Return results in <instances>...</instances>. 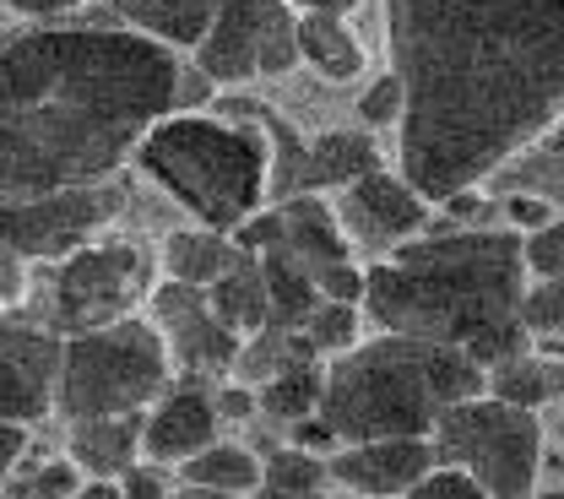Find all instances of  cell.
I'll use <instances>...</instances> for the list:
<instances>
[{"label": "cell", "mask_w": 564, "mask_h": 499, "mask_svg": "<svg viewBox=\"0 0 564 499\" xmlns=\"http://www.w3.org/2000/svg\"><path fill=\"white\" fill-rule=\"evenodd\" d=\"M185 55L98 0L61 28H11L0 50V196L33 202L115 180L174 115Z\"/></svg>", "instance_id": "7a4b0ae2"}, {"label": "cell", "mask_w": 564, "mask_h": 499, "mask_svg": "<svg viewBox=\"0 0 564 499\" xmlns=\"http://www.w3.org/2000/svg\"><path fill=\"white\" fill-rule=\"evenodd\" d=\"M337 499H364V495H337Z\"/></svg>", "instance_id": "ee69618b"}, {"label": "cell", "mask_w": 564, "mask_h": 499, "mask_svg": "<svg viewBox=\"0 0 564 499\" xmlns=\"http://www.w3.org/2000/svg\"><path fill=\"white\" fill-rule=\"evenodd\" d=\"M532 499H564V489H538Z\"/></svg>", "instance_id": "7bdbcfd3"}, {"label": "cell", "mask_w": 564, "mask_h": 499, "mask_svg": "<svg viewBox=\"0 0 564 499\" xmlns=\"http://www.w3.org/2000/svg\"><path fill=\"white\" fill-rule=\"evenodd\" d=\"M521 234L510 228H451L434 213L429 234L408 239L386 261H369L364 315L375 332L462 348L484 369L527 354L521 293H527Z\"/></svg>", "instance_id": "3957f363"}, {"label": "cell", "mask_w": 564, "mask_h": 499, "mask_svg": "<svg viewBox=\"0 0 564 499\" xmlns=\"http://www.w3.org/2000/svg\"><path fill=\"white\" fill-rule=\"evenodd\" d=\"M239 261V245L217 228L202 223H180L158 239V272L163 283H185V288H217L223 272Z\"/></svg>", "instance_id": "d6986e66"}, {"label": "cell", "mask_w": 564, "mask_h": 499, "mask_svg": "<svg viewBox=\"0 0 564 499\" xmlns=\"http://www.w3.org/2000/svg\"><path fill=\"white\" fill-rule=\"evenodd\" d=\"M408 499H489V489H484L473 473H462V467H445V462H440V467H434V473H429Z\"/></svg>", "instance_id": "e575fe53"}, {"label": "cell", "mask_w": 564, "mask_h": 499, "mask_svg": "<svg viewBox=\"0 0 564 499\" xmlns=\"http://www.w3.org/2000/svg\"><path fill=\"white\" fill-rule=\"evenodd\" d=\"M375 169H386L380 163V137H369L364 126H326V131L310 137L299 196H337V191L358 185Z\"/></svg>", "instance_id": "2e32d148"}, {"label": "cell", "mask_w": 564, "mask_h": 499, "mask_svg": "<svg viewBox=\"0 0 564 499\" xmlns=\"http://www.w3.org/2000/svg\"><path fill=\"white\" fill-rule=\"evenodd\" d=\"M299 55L326 87H352L364 76V66H369L364 39L337 11H299Z\"/></svg>", "instance_id": "ffe728a7"}, {"label": "cell", "mask_w": 564, "mask_h": 499, "mask_svg": "<svg viewBox=\"0 0 564 499\" xmlns=\"http://www.w3.org/2000/svg\"><path fill=\"white\" fill-rule=\"evenodd\" d=\"M261 473H267V456L250 445V440H217L202 456H191L185 467H174L180 484H196V489H217V495H239L256 499L261 495Z\"/></svg>", "instance_id": "7402d4cb"}, {"label": "cell", "mask_w": 564, "mask_h": 499, "mask_svg": "<svg viewBox=\"0 0 564 499\" xmlns=\"http://www.w3.org/2000/svg\"><path fill=\"white\" fill-rule=\"evenodd\" d=\"M386 61L408 87L397 174L440 207L564 115V0H386Z\"/></svg>", "instance_id": "6da1fadb"}, {"label": "cell", "mask_w": 564, "mask_h": 499, "mask_svg": "<svg viewBox=\"0 0 564 499\" xmlns=\"http://www.w3.org/2000/svg\"><path fill=\"white\" fill-rule=\"evenodd\" d=\"M489 397L510 402V408H527V413H560L564 408V354L527 348V354L494 364Z\"/></svg>", "instance_id": "44dd1931"}, {"label": "cell", "mask_w": 564, "mask_h": 499, "mask_svg": "<svg viewBox=\"0 0 564 499\" xmlns=\"http://www.w3.org/2000/svg\"><path fill=\"white\" fill-rule=\"evenodd\" d=\"M93 0H6V22L11 28H61V22H76Z\"/></svg>", "instance_id": "d6a6232c"}, {"label": "cell", "mask_w": 564, "mask_h": 499, "mask_svg": "<svg viewBox=\"0 0 564 499\" xmlns=\"http://www.w3.org/2000/svg\"><path fill=\"white\" fill-rule=\"evenodd\" d=\"M293 6H299V11H337V17H348L358 0H293Z\"/></svg>", "instance_id": "f35d334b"}, {"label": "cell", "mask_w": 564, "mask_h": 499, "mask_svg": "<svg viewBox=\"0 0 564 499\" xmlns=\"http://www.w3.org/2000/svg\"><path fill=\"white\" fill-rule=\"evenodd\" d=\"M217 440H223V419H217L212 386L207 380H174L141 419V462L185 467L191 456H202Z\"/></svg>", "instance_id": "4fadbf2b"}, {"label": "cell", "mask_w": 564, "mask_h": 499, "mask_svg": "<svg viewBox=\"0 0 564 499\" xmlns=\"http://www.w3.org/2000/svg\"><path fill=\"white\" fill-rule=\"evenodd\" d=\"M147 321L163 332L169 358H174V375L180 380H234V364L245 337L212 310L207 288H185V283H158L147 299Z\"/></svg>", "instance_id": "30bf717a"}, {"label": "cell", "mask_w": 564, "mask_h": 499, "mask_svg": "<svg viewBox=\"0 0 564 499\" xmlns=\"http://www.w3.org/2000/svg\"><path fill=\"white\" fill-rule=\"evenodd\" d=\"M543 147H554V152H564V115L549 126V137H543Z\"/></svg>", "instance_id": "60d3db41"}, {"label": "cell", "mask_w": 564, "mask_h": 499, "mask_svg": "<svg viewBox=\"0 0 564 499\" xmlns=\"http://www.w3.org/2000/svg\"><path fill=\"white\" fill-rule=\"evenodd\" d=\"M174 358L163 332L141 315L115 326L66 337V369H61V424L70 419H141L169 386Z\"/></svg>", "instance_id": "52a82bcc"}, {"label": "cell", "mask_w": 564, "mask_h": 499, "mask_svg": "<svg viewBox=\"0 0 564 499\" xmlns=\"http://www.w3.org/2000/svg\"><path fill=\"white\" fill-rule=\"evenodd\" d=\"M61 369H66V337L28 321L6 315L0 326V413L6 424L44 429L61 419Z\"/></svg>", "instance_id": "8fae6325"}, {"label": "cell", "mask_w": 564, "mask_h": 499, "mask_svg": "<svg viewBox=\"0 0 564 499\" xmlns=\"http://www.w3.org/2000/svg\"><path fill=\"white\" fill-rule=\"evenodd\" d=\"M543 451H549V419L510 408L499 397H473L451 408L434 429V456L445 467L473 473L489 499H532L543 484Z\"/></svg>", "instance_id": "ba28073f"}, {"label": "cell", "mask_w": 564, "mask_h": 499, "mask_svg": "<svg viewBox=\"0 0 564 499\" xmlns=\"http://www.w3.org/2000/svg\"><path fill=\"white\" fill-rule=\"evenodd\" d=\"M402 115H408V87H402V76L391 72V66L375 72V82H364L358 98H352V126H364L369 137L402 131Z\"/></svg>", "instance_id": "83f0119b"}, {"label": "cell", "mask_w": 564, "mask_h": 499, "mask_svg": "<svg viewBox=\"0 0 564 499\" xmlns=\"http://www.w3.org/2000/svg\"><path fill=\"white\" fill-rule=\"evenodd\" d=\"M141 419H70L61 424V451L82 467V478L120 484L141 462Z\"/></svg>", "instance_id": "e0dca14e"}, {"label": "cell", "mask_w": 564, "mask_h": 499, "mask_svg": "<svg viewBox=\"0 0 564 499\" xmlns=\"http://www.w3.org/2000/svg\"><path fill=\"white\" fill-rule=\"evenodd\" d=\"M321 299H332V304H358V310H364V299H369V267H364V261L332 267V272L321 278Z\"/></svg>", "instance_id": "8d00e7d4"}, {"label": "cell", "mask_w": 564, "mask_h": 499, "mask_svg": "<svg viewBox=\"0 0 564 499\" xmlns=\"http://www.w3.org/2000/svg\"><path fill=\"white\" fill-rule=\"evenodd\" d=\"M115 22H126L131 33H147L180 55H196L202 39L212 33L217 0H98Z\"/></svg>", "instance_id": "ac0fdd59"}, {"label": "cell", "mask_w": 564, "mask_h": 499, "mask_svg": "<svg viewBox=\"0 0 564 499\" xmlns=\"http://www.w3.org/2000/svg\"><path fill=\"white\" fill-rule=\"evenodd\" d=\"M499 207H505V228H510V234H521V239H527V234H538V228H549V223L560 217L543 196H527V191H505V196H499Z\"/></svg>", "instance_id": "d590c367"}, {"label": "cell", "mask_w": 564, "mask_h": 499, "mask_svg": "<svg viewBox=\"0 0 564 499\" xmlns=\"http://www.w3.org/2000/svg\"><path fill=\"white\" fill-rule=\"evenodd\" d=\"M147 185H158L185 223L234 234L239 223L272 207V142L239 115H169L137 152Z\"/></svg>", "instance_id": "5b68a950"}, {"label": "cell", "mask_w": 564, "mask_h": 499, "mask_svg": "<svg viewBox=\"0 0 564 499\" xmlns=\"http://www.w3.org/2000/svg\"><path fill=\"white\" fill-rule=\"evenodd\" d=\"M521 332L532 337V348H554L564 343V283H527L521 293Z\"/></svg>", "instance_id": "f1b7e54d"}, {"label": "cell", "mask_w": 564, "mask_h": 499, "mask_svg": "<svg viewBox=\"0 0 564 499\" xmlns=\"http://www.w3.org/2000/svg\"><path fill=\"white\" fill-rule=\"evenodd\" d=\"M494 196H505V191H527V196H543L554 213L564 217V152L554 147H527L516 163H505L499 174L489 180Z\"/></svg>", "instance_id": "484cf974"}, {"label": "cell", "mask_w": 564, "mask_h": 499, "mask_svg": "<svg viewBox=\"0 0 564 499\" xmlns=\"http://www.w3.org/2000/svg\"><path fill=\"white\" fill-rule=\"evenodd\" d=\"M489 391V369L462 348L375 332L364 348L326 364L321 419L343 445L364 440H434L440 419Z\"/></svg>", "instance_id": "277c9868"}, {"label": "cell", "mask_w": 564, "mask_h": 499, "mask_svg": "<svg viewBox=\"0 0 564 499\" xmlns=\"http://www.w3.org/2000/svg\"><path fill=\"white\" fill-rule=\"evenodd\" d=\"M434 213L445 217L451 228H505V207H499V196L489 185H467V191L445 196Z\"/></svg>", "instance_id": "f546056e"}, {"label": "cell", "mask_w": 564, "mask_h": 499, "mask_svg": "<svg viewBox=\"0 0 564 499\" xmlns=\"http://www.w3.org/2000/svg\"><path fill=\"white\" fill-rule=\"evenodd\" d=\"M261 397V429L272 434H288L304 419H321V402H326V364H304L293 375H278L267 386H256Z\"/></svg>", "instance_id": "cb8c5ba5"}, {"label": "cell", "mask_w": 564, "mask_h": 499, "mask_svg": "<svg viewBox=\"0 0 564 499\" xmlns=\"http://www.w3.org/2000/svg\"><path fill=\"white\" fill-rule=\"evenodd\" d=\"M158 283H163L158 239L141 228H120L55 267H33V293L17 315H28L61 337H82V332L115 326L126 315H141Z\"/></svg>", "instance_id": "8992f818"}, {"label": "cell", "mask_w": 564, "mask_h": 499, "mask_svg": "<svg viewBox=\"0 0 564 499\" xmlns=\"http://www.w3.org/2000/svg\"><path fill=\"white\" fill-rule=\"evenodd\" d=\"M521 261H527V278L532 283H549V278L564 283V217H554L549 228H538V234L521 239Z\"/></svg>", "instance_id": "4dcf8cb0"}, {"label": "cell", "mask_w": 564, "mask_h": 499, "mask_svg": "<svg viewBox=\"0 0 564 499\" xmlns=\"http://www.w3.org/2000/svg\"><path fill=\"white\" fill-rule=\"evenodd\" d=\"M212 402H217L223 429H256L261 424V397H256V386H245V380H217V386H212Z\"/></svg>", "instance_id": "1f68e13d"}, {"label": "cell", "mask_w": 564, "mask_h": 499, "mask_svg": "<svg viewBox=\"0 0 564 499\" xmlns=\"http://www.w3.org/2000/svg\"><path fill=\"white\" fill-rule=\"evenodd\" d=\"M337 217H343V234L352 239L358 261H386L391 250H402L408 239L429 234L434 223V202H423L419 191L397 174V169H375L364 174L358 185L337 191Z\"/></svg>", "instance_id": "7c38bea8"}, {"label": "cell", "mask_w": 564, "mask_h": 499, "mask_svg": "<svg viewBox=\"0 0 564 499\" xmlns=\"http://www.w3.org/2000/svg\"><path fill=\"white\" fill-rule=\"evenodd\" d=\"M223 93H250V82H288L299 55V6L293 0H217L212 33L191 55Z\"/></svg>", "instance_id": "9c48e42d"}, {"label": "cell", "mask_w": 564, "mask_h": 499, "mask_svg": "<svg viewBox=\"0 0 564 499\" xmlns=\"http://www.w3.org/2000/svg\"><path fill=\"white\" fill-rule=\"evenodd\" d=\"M174 489H180V478H169V467H158V462H137L120 478V495L126 499H174Z\"/></svg>", "instance_id": "74e56055"}, {"label": "cell", "mask_w": 564, "mask_h": 499, "mask_svg": "<svg viewBox=\"0 0 564 499\" xmlns=\"http://www.w3.org/2000/svg\"><path fill=\"white\" fill-rule=\"evenodd\" d=\"M549 440H554V445H564V408L549 419Z\"/></svg>", "instance_id": "b9f144b4"}, {"label": "cell", "mask_w": 564, "mask_h": 499, "mask_svg": "<svg viewBox=\"0 0 564 499\" xmlns=\"http://www.w3.org/2000/svg\"><path fill=\"white\" fill-rule=\"evenodd\" d=\"M174 499H239V495H217V489H196V484H180Z\"/></svg>", "instance_id": "ab89813d"}, {"label": "cell", "mask_w": 564, "mask_h": 499, "mask_svg": "<svg viewBox=\"0 0 564 499\" xmlns=\"http://www.w3.org/2000/svg\"><path fill=\"white\" fill-rule=\"evenodd\" d=\"M434 467H440L434 440H364L332 456V484L337 495L408 499Z\"/></svg>", "instance_id": "5bb4252c"}, {"label": "cell", "mask_w": 564, "mask_h": 499, "mask_svg": "<svg viewBox=\"0 0 564 499\" xmlns=\"http://www.w3.org/2000/svg\"><path fill=\"white\" fill-rule=\"evenodd\" d=\"M304 337L315 343V354L326 358V364H337V358H348L352 348H364V343L375 337V326H369V315H364L358 304L321 299V310L304 321Z\"/></svg>", "instance_id": "4316f807"}, {"label": "cell", "mask_w": 564, "mask_h": 499, "mask_svg": "<svg viewBox=\"0 0 564 499\" xmlns=\"http://www.w3.org/2000/svg\"><path fill=\"white\" fill-rule=\"evenodd\" d=\"M217 98H223V87L212 82L191 55H185V66H180V87H174V115H207L217 109Z\"/></svg>", "instance_id": "836d02e7"}, {"label": "cell", "mask_w": 564, "mask_h": 499, "mask_svg": "<svg viewBox=\"0 0 564 499\" xmlns=\"http://www.w3.org/2000/svg\"><path fill=\"white\" fill-rule=\"evenodd\" d=\"M212 293V310L239 332V337H256V332H267L272 326V288H267V267H261V256H245L239 250V261L223 272V283L207 288Z\"/></svg>", "instance_id": "603a6c76"}, {"label": "cell", "mask_w": 564, "mask_h": 499, "mask_svg": "<svg viewBox=\"0 0 564 499\" xmlns=\"http://www.w3.org/2000/svg\"><path fill=\"white\" fill-rule=\"evenodd\" d=\"M304 364H326V358L315 354V343H310L304 332H288V326H267V332L245 337V348H239V364H234V380H245V386H267V380H278V375H293V369H304Z\"/></svg>", "instance_id": "d4e9b609"}, {"label": "cell", "mask_w": 564, "mask_h": 499, "mask_svg": "<svg viewBox=\"0 0 564 499\" xmlns=\"http://www.w3.org/2000/svg\"><path fill=\"white\" fill-rule=\"evenodd\" d=\"M282 213V256L293 261V267H304L315 288L321 278L332 272V267H343V261H358V250H352V239L343 234V217L337 207L326 202V196H288L278 202Z\"/></svg>", "instance_id": "9a60e30c"}]
</instances>
